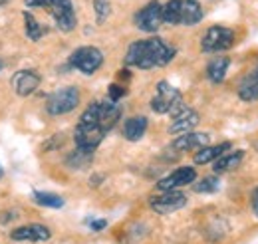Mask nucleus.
Masks as SVG:
<instances>
[{
	"label": "nucleus",
	"mask_w": 258,
	"mask_h": 244,
	"mask_svg": "<svg viewBox=\"0 0 258 244\" xmlns=\"http://www.w3.org/2000/svg\"><path fill=\"white\" fill-rule=\"evenodd\" d=\"M177 50L167 44L165 40L151 36L147 40H137L127 48L125 54V68H137V70H153V68H165L175 58Z\"/></svg>",
	"instance_id": "nucleus-1"
},
{
	"label": "nucleus",
	"mask_w": 258,
	"mask_h": 244,
	"mask_svg": "<svg viewBox=\"0 0 258 244\" xmlns=\"http://www.w3.org/2000/svg\"><path fill=\"white\" fill-rule=\"evenodd\" d=\"M203 6L199 0H169L163 4V22L175 26H195L203 20Z\"/></svg>",
	"instance_id": "nucleus-2"
},
{
	"label": "nucleus",
	"mask_w": 258,
	"mask_h": 244,
	"mask_svg": "<svg viewBox=\"0 0 258 244\" xmlns=\"http://www.w3.org/2000/svg\"><path fill=\"white\" fill-rule=\"evenodd\" d=\"M26 6L48 10L56 20V26L62 32H72L76 28L78 20H76V10L72 6V0H26Z\"/></svg>",
	"instance_id": "nucleus-3"
},
{
	"label": "nucleus",
	"mask_w": 258,
	"mask_h": 244,
	"mask_svg": "<svg viewBox=\"0 0 258 244\" xmlns=\"http://www.w3.org/2000/svg\"><path fill=\"white\" fill-rule=\"evenodd\" d=\"M121 117V109L113 103V101H94L88 105V109L82 113L80 121L94 123L99 125L101 129H105L107 133L115 127V123Z\"/></svg>",
	"instance_id": "nucleus-4"
},
{
	"label": "nucleus",
	"mask_w": 258,
	"mask_h": 244,
	"mask_svg": "<svg viewBox=\"0 0 258 244\" xmlns=\"http://www.w3.org/2000/svg\"><path fill=\"white\" fill-rule=\"evenodd\" d=\"M185 105H183V95H181V92L177 88H173L169 82L161 80L157 84V93L151 99V109L155 113H161V115H165V113L175 115Z\"/></svg>",
	"instance_id": "nucleus-5"
},
{
	"label": "nucleus",
	"mask_w": 258,
	"mask_h": 244,
	"mask_svg": "<svg viewBox=\"0 0 258 244\" xmlns=\"http://www.w3.org/2000/svg\"><path fill=\"white\" fill-rule=\"evenodd\" d=\"M234 44V32L226 26H211L201 38V50L205 54H219L230 50Z\"/></svg>",
	"instance_id": "nucleus-6"
},
{
	"label": "nucleus",
	"mask_w": 258,
	"mask_h": 244,
	"mask_svg": "<svg viewBox=\"0 0 258 244\" xmlns=\"http://www.w3.org/2000/svg\"><path fill=\"white\" fill-rule=\"evenodd\" d=\"M68 64L72 68H76L78 72H82L86 76H92V74H96L97 70L101 68L103 54H101V50H97L96 46H82V48L72 52Z\"/></svg>",
	"instance_id": "nucleus-7"
},
{
	"label": "nucleus",
	"mask_w": 258,
	"mask_h": 244,
	"mask_svg": "<svg viewBox=\"0 0 258 244\" xmlns=\"http://www.w3.org/2000/svg\"><path fill=\"white\" fill-rule=\"evenodd\" d=\"M78 103H80V92H78V88L70 86V88H62L52 95H48L46 111L50 115H66V113L74 111L78 107Z\"/></svg>",
	"instance_id": "nucleus-8"
},
{
	"label": "nucleus",
	"mask_w": 258,
	"mask_h": 244,
	"mask_svg": "<svg viewBox=\"0 0 258 244\" xmlns=\"http://www.w3.org/2000/svg\"><path fill=\"white\" fill-rule=\"evenodd\" d=\"M105 135H107V131L101 129L99 125L78 121L76 131H74V141H76V147H78V149L94 153L97 149V145L105 139Z\"/></svg>",
	"instance_id": "nucleus-9"
},
{
	"label": "nucleus",
	"mask_w": 258,
	"mask_h": 244,
	"mask_svg": "<svg viewBox=\"0 0 258 244\" xmlns=\"http://www.w3.org/2000/svg\"><path fill=\"white\" fill-rule=\"evenodd\" d=\"M133 22L139 30L143 32H157L163 24V4L159 0H151L149 4H145L135 16H133Z\"/></svg>",
	"instance_id": "nucleus-10"
},
{
	"label": "nucleus",
	"mask_w": 258,
	"mask_h": 244,
	"mask_svg": "<svg viewBox=\"0 0 258 244\" xmlns=\"http://www.w3.org/2000/svg\"><path fill=\"white\" fill-rule=\"evenodd\" d=\"M187 205V195L175 191H165L161 195H155L149 199V207L157 214H171Z\"/></svg>",
	"instance_id": "nucleus-11"
},
{
	"label": "nucleus",
	"mask_w": 258,
	"mask_h": 244,
	"mask_svg": "<svg viewBox=\"0 0 258 244\" xmlns=\"http://www.w3.org/2000/svg\"><path fill=\"white\" fill-rule=\"evenodd\" d=\"M50 236H52L50 228L44 224H38V222L18 226L10 232V238L16 242H46V240H50Z\"/></svg>",
	"instance_id": "nucleus-12"
},
{
	"label": "nucleus",
	"mask_w": 258,
	"mask_h": 244,
	"mask_svg": "<svg viewBox=\"0 0 258 244\" xmlns=\"http://www.w3.org/2000/svg\"><path fill=\"white\" fill-rule=\"evenodd\" d=\"M195 179H197V171H195L193 167H179L171 175L163 177L161 181L155 185V189L161 191V193H165V191H175L179 187L195 183Z\"/></svg>",
	"instance_id": "nucleus-13"
},
{
	"label": "nucleus",
	"mask_w": 258,
	"mask_h": 244,
	"mask_svg": "<svg viewBox=\"0 0 258 244\" xmlns=\"http://www.w3.org/2000/svg\"><path fill=\"white\" fill-rule=\"evenodd\" d=\"M12 88H14V92L16 95H20V97H28V95H32L36 90H38V86H40V76L32 72V70H20V72H16L14 76H12Z\"/></svg>",
	"instance_id": "nucleus-14"
},
{
	"label": "nucleus",
	"mask_w": 258,
	"mask_h": 244,
	"mask_svg": "<svg viewBox=\"0 0 258 244\" xmlns=\"http://www.w3.org/2000/svg\"><path fill=\"white\" fill-rule=\"evenodd\" d=\"M173 117V121L169 125V133H187V131H191L195 129L199 121H201V117H199V113L191 109V107H183V109H179L175 115H171Z\"/></svg>",
	"instance_id": "nucleus-15"
},
{
	"label": "nucleus",
	"mask_w": 258,
	"mask_h": 244,
	"mask_svg": "<svg viewBox=\"0 0 258 244\" xmlns=\"http://www.w3.org/2000/svg\"><path fill=\"white\" fill-rule=\"evenodd\" d=\"M211 141V137L207 133H201V131H187L183 133L181 137H177L173 141V147L177 151H199L203 147H207Z\"/></svg>",
	"instance_id": "nucleus-16"
},
{
	"label": "nucleus",
	"mask_w": 258,
	"mask_h": 244,
	"mask_svg": "<svg viewBox=\"0 0 258 244\" xmlns=\"http://www.w3.org/2000/svg\"><path fill=\"white\" fill-rule=\"evenodd\" d=\"M230 141H225V143H219V145H207L203 149L195 153V165H207V163H215L221 155H225L228 149H230Z\"/></svg>",
	"instance_id": "nucleus-17"
},
{
	"label": "nucleus",
	"mask_w": 258,
	"mask_h": 244,
	"mask_svg": "<svg viewBox=\"0 0 258 244\" xmlns=\"http://www.w3.org/2000/svg\"><path fill=\"white\" fill-rule=\"evenodd\" d=\"M238 97L242 101H256L258 99V64L254 66V70L240 82Z\"/></svg>",
	"instance_id": "nucleus-18"
},
{
	"label": "nucleus",
	"mask_w": 258,
	"mask_h": 244,
	"mask_svg": "<svg viewBox=\"0 0 258 244\" xmlns=\"http://www.w3.org/2000/svg\"><path fill=\"white\" fill-rule=\"evenodd\" d=\"M147 131V117L143 115H135L129 117L127 121L123 123V137L127 141H139Z\"/></svg>",
	"instance_id": "nucleus-19"
},
{
	"label": "nucleus",
	"mask_w": 258,
	"mask_h": 244,
	"mask_svg": "<svg viewBox=\"0 0 258 244\" xmlns=\"http://www.w3.org/2000/svg\"><path fill=\"white\" fill-rule=\"evenodd\" d=\"M242 159H244V151H234V153H228V155H221L215 163H213V169H215V173H228V171H234L236 167H240V163H242Z\"/></svg>",
	"instance_id": "nucleus-20"
},
{
	"label": "nucleus",
	"mask_w": 258,
	"mask_h": 244,
	"mask_svg": "<svg viewBox=\"0 0 258 244\" xmlns=\"http://www.w3.org/2000/svg\"><path fill=\"white\" fill-rule=\"evenodd\" d=\"M228 66H230V58H226V56H221V58L213 60L209 66H207V76H209V80H211L213 84H221V82H225Z\"/></svg>",
	"instance_id": "nucleus-21"
},
{
	"label": "nucleus",
	"mask_w": 258,
	"mask_h": 244,
	"mask_svg": "<svg viewBox=\"0 0 258 244\" xmlns=\"http://www.w3.org/2000/svg\"><path fill=\"white\" fill-rule=\"evenodd\" d=\"M34 201L40 207H48V209H62L64 207V199L54 195V193H44V191H36L34 193Z\"/></svg>",
	"instance_id": "nucleus-22"
},
{
	"label": "nucleus",
	"mask_w": 258,
	"mask_h": 244,
	"mask_svg": "<svg viewBox=\"0 0 258 244\" xmlns=\"http://www.w3.org/2000/svg\"><path fill=\"white\" fill-rule=\"evenodd\" d=\"M22 18H24V28H26V36H28V40L38 42V40L42 38V34H44V28L40 26V22L34 18L30 12H22Z\"/></svg>",
	"instance_id": "nucleus-23"
},
{
	"label": "nucleus",
	"mask_w": 258,
	"mask_h": 244,
	"mask_svg": "<svg viewBox=\"0 0 258 244\" xmlns=\"http://www.w3.org/2000/svg\"><path fill=\"white\" fill-rule=\"evenodd\" d=\"M219 177H215V175H211V177H203L199 183H195V193H201V195H211V193H215L217 189H219Z\"/></svg>",
	"instance_id": "nucleus-24"
},
{
	"label": "nucleus",
	"mask_w": 258,
	"mask_h": 244,
	"mask_svg": "<svg viewBox=\"0 0 258 244\" xmlns=\"http://www.w3.org/2000/svg\"><path fill=\"white\" fill-rule=\"evenodd\" d=\"M90 159H92V153L90 151H82V149H78L76 147V151L72 153V155H68V165L70 167H76V169H82V167H86V165H90Z\"/></svg>",
	"instance_id": "nucleus-25"
},
{
	"label": "nucleus",
	"mask_w": 258,
	"mask_h": 244,
	"mask_svg": "<svg viewBox=\"0 0 258 244\" xmlns=\"http://www.w3.org/2000/svg\"><path fill=\"white\" fill-rule=\"evenodd\" d=\"M94 10H96L97 16V24H103L111 12V6H109V0H94Z\"/></svg>",
	"instance_id": "nucleus-26"
},
{
	"label": "nucleus",
	"mask_w": 258,
	"mask_h": 244,
	"mask_svg": "<svg viewBox=\"0 0 258 244\" xmlns=\"http://www.w3.org/2000/svg\"><path fill=\"white\" fill-rule=\"evenodd\" d=\"M125 93H127V90L121 86V84H111L109 86V90H107V95H109V101H119L121 97H125Z\"/></svg>",
	"instance_id": "nucleus-27"
},
{
	"label": "nucleus",
	"mask_w": 258,
	"mask_h": 244,
	"mask_svg": "<svg viewBox=\"0 0 258 244\" xmlns=\"http://www.w3.org/2000/svg\"><path fill=\"white\" fill-rule=\"evenodd\" d=\"M250 203H252V211L258 216V187L252 191V197H250Z\"/></svg>",
	"instance_id": "nucleus-28"
},
{
	"label": "nucleus",
	"mask_w": 258,
	"mask_h": 244,
	"mask_svg": "<svg viewBox=\"0 0 258 244\" xmlns=\"http://www.w3.org/2000/svg\"><path fill=\"white\" fill-rule=\"evenodd\" d=\"M90 226H92L94 230H103V228L107 226V220H103V218H101V220H92Z\"/></svg>",
	"instance_id": "nucleus-29"
},
{
	"label": "nucleus",
	"mask_w": 258,
	"mask_h": 244,
	"mask_svg": "<svg viewBox=\"0 0 258 244\" xmlns=\"http://www.w3.org/2000/svg\"><path fill=\"white\" fill-rule=\"evenodd\" d=\"M6 2H8V0H0V6H2V4H6Z\"/></svg>",
	"instance_id": "nucleus-30"
},
{
	"label": "nucleus",
	"mask_w": 258,
	"mask_h": 244,
	"mask_svg": "<svg viewBox=\"0 0 258 244\" xmlns=\"http://www.w3.org/2000/svg\"><path fill=\"white\" fill-rule=\"evenodd\" d=\"M2 175H4V171H2V167H0V177H2Z\"/></svg>",
	"instance_id": "nucleus-31"
},
{
	"label": "nucleus",
	"mask_w": 258,
	"mask_h": 244,
	"mask_svg": "<svg viewBox=\"0 0 258 244\" xmlns=\"http://www.w3.org/2000/svg\"><path fill=\"white\" fill-rule=\"evenodd\" d=\"M0 70H2V62H0Z\"/></svg>",
	"instance_id": "nucleus-32"
},
{
	"label": "nucleus",
	"mask_w": 258,
	"mask_h": 244,
	"mask_svg": "<svg viewBox=\"0 0 258 244\" xmlns=\"http://www.w3.org/2000/svg\"><path fill=\"white\" fill-rule=\"evenodd\" d=\"M254 147H256V149H258V143H256V145H254Z\"/></svg>",
	"instance_id": "nucleus-33"
}]
</instances>
